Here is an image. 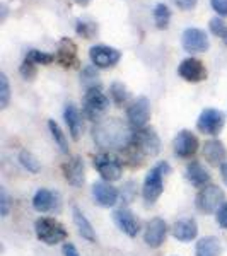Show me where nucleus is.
<instances>
[{
  "label": "nucleus",
  "mask_w": 227,
  "mask_h": 256,
  "mask_svg": "<svg viewBox=\"0 0 227 256\" xmlns=\"http://www.w3.org/2000/svg\"><path fill=\"white\" fill-rule=\"evenodd\" d=\"M114 222H116V226L126 234V236L135 238L138 234V229H140L138 220L135 218V216L130 210H126V208L116 210V212H114Z\"/></svg>",
  "instance_id": "nucleus-20"
},
{
  "label": "nucleus",
  "mask_w": 227,
  "mask_h": 256,
  "mask_svg": "<svg viewBox=\"0 0 227 256\" xmlns=\"http://www.w3.org/2000/svg\"><path fill=\"white\" fill-rule=\"evenodd\" d=\"M169 20H171V10L166 4H158L154 7V22L159 30H168Z\"/></svg>",
  "instance_id": "nucleus-27"
},
{
  "label": "nucleus",
  "mask_w": 227,
  "mask_h": 256,
  "mask_svg": "<svg viewBox=\"0 0 227 256\" xmlns=\"http://www.w3.org/2000/svg\"><path fill=\"white\" fill-rule=\"evenodd\" d=\"M55 60L65 68H72V67H76V65H79V58H77V46L74 44L72 40H68V38L60 40L58 48H56Z\"/></svg>",
  "instance_id": "nucleus-16"
},
{
  "label": "nucleus",
  "mask_w": 227,
  "mask_h": 256,
  "mask_svg": "<svg viewBox=\"0 0 227 256\" xmlns=\"http://www.w3.org/2000/svg\"><path fill=\"white\" fill-rule=\"evenodd\" d=\"M181 43H183V48L188 53H204L210 46L205 31L198 30V28H188V30H184L183 36H181Z\"/></svg>",
  "instance_id": "nucleus-11"
},
{
  "label": "nucleus",
  "mask_w": 227,
  "mask_h": 256,
  "mask_svg": "<svg viewBox=\"0 0 227 256\" xmlns=\"http://www.w3.org/2000/svg\"><path fill=\"white\" fill-rule=\"evenodd\" d=\"M48 128H50V132H52V137H53V140H55L56 146L60 147V150L64 152V154H67V152H68V147H67V138H65L64 132L60 130L58 123H55V122H53V120H50V122H48Z\"/></svg>",
  "instance_id": "nucleus-30"
},
{
  "label": "nucleus",
  "mask_w": 227,
  "mask_h": 256,
  "mask_svg": "<svg viewBox=\"0 0 227 256\" xmlns=\"http://www.w3.org/2000/svg\"><path fill=\"white\" fill-rule=\"evenodd\" d=\"M64 256H80V254L72 242H65L64 244Z\"/></svg>",
  "instance_id": "nucleus-40"
},
{
  "label": "nucleus",
  "mask_w": 227,
  "mask_h": 256,
  "mask_svg": "<svg viewBox=\"0 0 227 256\" xmlns=\"http://www.w3.org/2000/svg\"><path fill=\"white\" fill-rule=\"evenodd\" d=\"M28 60H31L32 64L36 65H50L52 62H55V55L52 53H46V52H40V50H28V55H26Z\"/></svg>",
  "instance_id": "nucleus-29"
},
{
  "label": "nucleus",
  "mask_w": 227,
  "mask_h": 256,
  "mask_svg": "<svg viewBox=\"0 0 227 256\" xmlns=\"http://www.w3.org/2000/svg\"><path fill=\"white\" fill-rule=\"evenodd\" d=\"M64 118H65V123H67V126H68L70 137H72L74 140H79L82 130H84V123H82V114H80V111L77 110V106L72 104V102H68V104L65 106Z\"/></svg>",
  "instance_id": "nucleus-18"
},
{
  "label": "nucleus",
  "mask_w": 227,
  "mask_h": 256,
  "mask_svg": "<svg viewBox=\"0 0 227 256\" xmlns=\"http://www.w3.org/2000/svg\"><path fill=\"white\" fill-rule=\"evenodd\" d=\"M198 234V226L195 218H181V220L176 222L172 226V236H174L178 241L188 242L193 241Z\"/></svg>",
  "instance_id": "nucleus-21"
},
{
  "label": "nucleus",
  "mask_w": 227,
  "mask_h": 256,
  "mask_svg": "<svg viewBox=\"0 0 227 256\" xmlns=\"http://www.w3.org/2000/svg\"><path fill=\"white\" fill-rule=\"evenodd\" d=\"M19 160H20V164H22V166L26 168L30 172H38L40 171V160L36 159L34 156L31 154V152L22 150L19 154Z\"/></svg>",
  "instance_id": "nucleus-32"
},
{
  "label": "nucleus",
  "mask_w": 227,
  "mask_h": 256,
  "mask_svg": "<svg viewBox=\"0 0 227 256\" xmlns=\"http://www.w3.org/2000/svg\"><path fill=\"white\" fill-rule=\"evenodd\" d=\"M186 178L190 183L196 188H205L210 183V174L207 172V169L196 160H192L186 166Z\"/></svg>",
  "instance_id": "nucleus-22"
},
{
  "label": "nucleus",
  "mask_w": 227,
  "mask_h": 256,
  "mask_svg": "<svg viewBox=\"0 0 227 256\" xmlns=\"http://www.w3.org/2000/svg\"><path fill=\"white\" fill-rule=\"evenodd\" d=\"M56 205V195L50 190L41 188L34 193V198H32V207H34L36 212L46 214L52 212Z\"/></svg>",
  "instance_id": "nucleus-23"
},
{
  "label": "nucleus",
  "mask_w": 227,
  "mask_h": 256,
  "mask_svg": "<svg viewBox=\"0 0 227 256\" xmlns=\"http://www.w3.org/2000/svg\"><path fill=\"white\" fill-rule=\"evenodd\" d=\"M89 56L94 67L98 68H110L114 67L122 58V52H118L116 48L106 46V44H96L89 50Z\"/></svg>",
  "instance_id": "nucleus-7"
},
{
  "label": "nucleus",
  "mask_w": 227,
  "mask_h": 256,
  "mask_svg": "<svg viewBox=\"0 0 227 256\" xmlns=\"http://www.w3.org/2000/svg\"><path fill=\"white\" fill-rule=\"evenodd\" d=\"M212 9L222 18H227V0H210Z\"/></svg>",
  "instance_id": "nucleus-37"
},
{
  "label": "nucleus",
  "mask_w": 227,
  "mask_h": 256,
  "mask_svg": "<svg viewBox=\"0 0 227 256\" xmlns=\"http://www.w3.org/2000/svg\"><path fill=\"white\" fill-rule=\"evenodd\" d=\"M126 118L128 123L134 128H146L147 122L150 120V102L147 98H138L137 101H134L126 110Z\"/></svg>",
  "instance_id": "nucleus-9"
},
{
  "label": "nucleus",
  "mask_w": 227,
  "mask_h": 256,
  "mask_svg": "<svg viewBox=\"0 0 227 256\" xmlns=\"http://www.w3.org/2000/svg\"><path fill=\"white\" fill-rule=\"evenodd\" d=\"M181 10H190L196 6V0H172Z\"/></svg>",
  "instance_id": "nucleus-39"
},
{
  "label": "nucleus",
  "mask_w": 227,
  "mask_h": 256,
  "mask_svg": "<svg viewBox=\"0 0 227 256\" xmlns=\"http://www.w3.org/2000/svg\"><path fill=\"white\" fill-rule=\"evenodd\" d=\"M204 158L210 166H218L226 164L224 160L227 158V150L220 140H207L204 146Z\"/></svg>",
  "instance_id": "nucleus-19"
},
{
  "label": "nucleus",
  "mask_w": 227,
  "mask_h": 256,
  "mask_svg": "<svg viewBox=\"0 0 227 256\" xmlns=\"http://www.w3.org/2000/svg\"><path fill=\"white\" fill-rule=\"evenodd\" d=\"M220 251H222L220 242L214 236H207V238L200 239L196 244V256H218Z\"/></svg>",
  "instance_id": "nucleus-25"
},
{
  "label": "nucleus",
  "mask_w": 227,
  "mask_h": 256,
  "mask_svg": "<svg viewBox=\"0 0 227 256\" xmlns=\"http://www.w3.org/2000/svg\"><path fill=\"white\" fill-rule=\"evenodd\" d=\"M220 172H222V180H224V183L227 184V162H226V164H222Z\"/></svg>",
  "instance_id": "nucleus-41"
},
{
  "label": "nucleus",
  "mask_w": 227,
  "mask_h": 256,
  "mask_svg": "<svg viewBox=\"0 0 227 256\" xmlns=\"http://www.w3.org/2000/svg\"><path fill=\"white\" fill-rule=\"evenodd\" d=\"M80 80H82V86L86 89H99L101 86V80H99V74L94 65H88V67L82 68L80 72Z\"/></svg>",
  "instance_id": "nucleus-26"
},
{
  "label": "nucleus",
  "mask_w": 227,
  "mask_h": 256,
  "mask_svg": "<svg viewBox=\"0 0 227 256\" xmlns=\"http://www.w3.org/2000/svg\"><path fill=\"white\" fill-rule=\"evenodd\" d=\"M82 108H84V114L92 122H99V118L108 111L110 108V99L101 92V89H89L84 94V102H82Z\"/></svg>",
  "instance_id": "nucleus-5"
},
{
  "label": "nucleus",
  "mask_w": 227,
  "mask_h": 256,
  "mask_svg": "<svg viewBox=\"0 0 227 256\" xmlns=\"http://www.w3.org/2000/svg\"><path fill=\"white\" fill-rule=\"evenodd\" d=\"M77 2H80V4H86V2H88V0H77Z\"/></svg>",
  "instance_id": "nucleus-42"
},
{
  "label": "nucleus",
  "mask_w": 227,
  "mask_h": 256,
  "mask_svg": "<svg viewBox=\"0 0 227 256\" xmlns=\"http://www.w3.org/2000/svg\"><path fill=\"white\" fill-rule=\"evenodd\" d=\"M94 168L106 181H116L122 176V162L111 154H99L94 158Z\"/></svg>",
  "instance_id": "nucleus-10"
},
{
  "label": "nucleus",
  "mask_w": 227,
  "mask_h": 256,
  "mask_svg": "<svg viewBox=\"0 0 227 256\" xmlns=\"http://www.w3.org/2000/svg\"><path fill=\"white\" fill-rule=\"evenodd\" d=\"M208 26H210V31L224 41V44L227 46V24L224 22V20L218 19V18H214V19H210Z\"/></svg>",
  "instance_id": "nucleus-33"
},
{
  "label": "nucleus",
  "mask_w": 227,
  "mask_h": 256,
  "mask_svg": "<svg viewBox=\"0 0 227 256\" xmlns=\"http://www.w3.org/2000/svg\"><path fill=\"white\" fill-rule=\"evenodd\" d=\"M72 214H74V222H76V227H77V230H79L80 236L90 242L96 241V234H94L92 226H90V222L88 220V217L82 214V210L79 207H74Z\"/></svg>",
  "instance_id": "nucleus-24"
},
{
  "label": "nucleus",
  "mask_w": 227,
  "mask_h": 256,
  "mask_svg": "<svg viewBox=\"0 0 227 256\" xmlns=\"http://www.w3.org/2000/svg\"><path fill=\"white\" fill-rule=\"evenodd\" d=\"M198 150V138L192 132L188 130H181L174 138V154L178 158H192L195 156Z\"/></svg>",
  "instance_id": "nucleus-13"
},
{
  "label": "nucleus",
  "mask_w": 227,
  "mask_h": 256,
  "mask_svg": "<svg viewBox=\"0 0 227 256\" xmlns=\"http://www.w3.org/2000/svg\"><path fill=\"white\" fill-rule=\"evenodd\" d=\"M34 230H36V238L48 246L58 244V242L65 241L68 236L67 229H65L58 220H55V218H48V217L38 218L36 224H34Z\"/></svg>",
  "instance_id": "nucleus-2"
},
{
  "label": "nucleus",
  "mask_w": 227,
  "mask_h": 256,
  "mask_svg": "<svg viewBox=\"0 0 227 256\" xmlns=\"http://www.w3.org/2000/svg\"><path fill=\"white\" fill-rule=\"evenodd\" d=\"M10 210V198L7 195L6 188H0V216L7 217Z\"/></svg>",
  "instance_id": "nucleus-36"
},
{
  "label": "nucleus",
  "mask_w": 227,
  "mask_h": 256,
  "mask_svg": "<svg viewBox=\"0 0 227 256\" xmlns=\"http://www.w3.org/2000/svg\"><path fill=\"white\" fill-rule=\"evenodd\" d=\"M178 74L186 82H202L205 77H207L205 65L198 58H193V56L181 62L180 67H178Z\"/></svg>",
  "instance_id": "nucleus-14"
},
{
  "label": "nucleus",
  "mask_w": 227,
  "mask_h": 256,
  "mask_svg": "<svg viewBox=\"0 0 227 256\" xmlns=\"http://www.w3.org/2000/svg\"><path fill=\"white\" fill-rule=\"evenodd\" d=\"M20 76L24 77L26 80H31L32 77L36 76V64H32L31 60H24L22 65H20Z\"/></svg>",
  "instance_id": "nucleus-35"
},
{
  "label": "nucleus",
  "mask_w": 227,
  "mask_h": 256,
  "mask_svg": "<svg viewBox=\"0 0 227 256\" xmlns=\"http://www.w3.org/2000/svg\"><path fill=\"white\" fill-rule=\"evenodd\" d=\"M110 92H111V99H113L118 106H123L130 98L128 89H126L122 82H113V84H111V88H110Z\"/></svg>",
  "instance_id": "nucleus-28"
},
{
  "label": "nucleus",
  "mask_w": 227,
  "mask_h": 256,
  "mask_svg": "<svg viewBox=\"0 0 227 256\" xmlns=\"http://www.w3.org/2000/svg\"><path fill=\"white\" fill-rule=\"evenodd\" d=\"M92 138L104 150H122L132 146L134 132L120 118H104L92 128Z\"/></svg>",
  "instance_id": "nucleus-1"
},
{
  "label": "nucleus",
  "mask_w": 227,
  "mask_h": 256,
  "mask_svg": "<svg viewBox=\"0 0 227 256\" xmlns=\"http://www.w3.org/2000/svg\"><path fill=\"white\" fill-rule=\"evenodd\" d=\"M92 195L94 200H96L98 205L101 207H113L114 204L118 202V190L114 186H111L110 183H104V181H98V183L92 184Z\"/></svg>",
  "instance_id": "nucleus-17"
},
{
  "label": "nucleus",
  "mask_w": 227,
  "mask_h": 256,
  "mask_svg": "<svg viewBox=\"0 0 227 256\" xmlns=\"http://www.w3.org/2000/svg\"><path fill=\"white\" fill-rule=\"evenodd\" d=\"M224 123H226V118L222 111L207 108L202 111L200 118H198V122H196V126H198V130L205 135H217L218 132L222 130Z\"/></svg>",
  "instance_id": "nucleus-8"
},
{
  "label": "nucleus",
  "mask_w": 227,
  "mask_h": 256,
  "mask_svg": "<svg viewBox=\"0 0 227 256\" xmlns=\"http://www.w3.org/2000/svg\"><path fill=\"white\" fill-rule=\"evenodd\" d=\"M168 171H169V164L160 162L147 172L146 181H144L142 195H144V200H146L148 205L154 204V202L160 196V193H162V190H164L162 178Z\"/></svg>",
  "instance_id": "nucleus-3"
},
{
  "label": "nucleus",
  "mask_w": 227,
  "mask_h": 256,
  "mask_svg": "<svg viewBox=\"0 0 227 256\" xmlns=\"http://www.w3.org/2000/svg\"><path fill=\"white\" fill-rule=\"evenodd\" d=\"M62 171H64L65 180L68 181L72 186L80 188L86 181V169H84V160H82L79 156H74L70 158L67 162L62 166Z\"/></svg>",
  "instance_id": "nucleus-12"
},
{
  "label": "nucleus",
  "mask_w": 227,
  "mask_h": 256,
  "mask_svg": "<svg viewBox=\"0 0 227 256\" xmlns=\"http://www.w3.org/2000/svg\"><path fill=\"white\" fill-rule=\"evenodd\" d=\"M142 156H156L160 150V140L154 128H140L134 134L132 146Z\"/></svg>",
  "instance_id": "nucleus-4"
},
{
  "label": "nucleus",
  "mask_w": 227,
  "mask_h": 256,
  "mask_svg": "<svg viewBox=\"0 0 227 256\" xmlns=\"http://www.w3.org/2000/svg\"><path fill=\"white\" fill-rule=\"evenodd\" d=\"M76 31L77 34L82 36L86 40H90L94 34L98 32V26L94 22H88V20H82V19H77L76 22Z\"/></svg>",
  "instance_id": "nucleus-31"
},
{
  "label": "nucleus",
  "mask_w": 227,
  "mask_h": 256,
  "mask_svg": "<svg viewBox=\"0 0 227 256\" xmlns=\"http://www.w3.org/2000/svg\"><path fill=\"white\" fill-rule=\"evenodd\" d=\"M10 101V86L6 74H0V108H7Z\"/></svg>",
  "instance_id": "nucleus-34"
},
{
  "label": "nucleus",
  "mask_w": 227,
  "mask_h": 256,
  "mask_svg": "<svg viewBox=\"0 0 227 256\" xmlns=\"http://www.w3.org/2000/svg\"><path fill=\"white\" fill-rule=\"evenodd\" d=\"M224 205V192L216 184L202 188L196 195V207L205 214H212Z\"/></svg>",
  "instance_id": "nucleus-6"
},
{
  "label": "nucleus",
  "mask_w": 227,
  "mask_h": 256,
  "mask_svg": "<svg viewBox=\"0 0 227 256\" xmlns=\"http://www.w3.org/2000/svg\"><path fill=\"white\" fill-rule=\"evenodd\" d=\"M217 222H218V226L224 227L227 230V204H224L217 210Z\"/></svg>",
  "instance_id": "nucleus-38"
},
{
  "label": "nucleus",
  "mask_w": 227,
  "mask_h": 256,
  "mask_svg": "<svg viewBox=\"0 0 227 256\" xmlns=\"http://www.w3.org/2000/svg\"><path fill=\"white\" fill-rule=\"evenodd\" d=\"M166 234H168L166 222H164L162 218L156 217L147 224L146 234H144V241L150 248H159L164 242V239H166Z\"/></svg>",
  "instance_id": "nucleus-15"
}]
</instances>
